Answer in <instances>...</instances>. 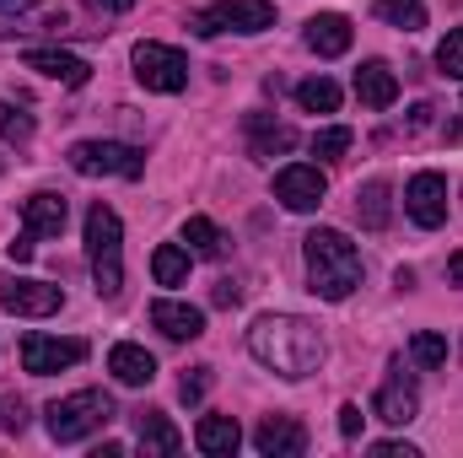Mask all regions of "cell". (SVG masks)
Returning a JSON list of instances; mask_svg holds the SVG:
<instances>
[{"instance_id":"obj_14","label":"cell","mask_w":463,"mask_h":458,"mask_svg":"<svg viewBox=\"0 0 463 458\" xmlns=\"http://www.w3.org/2000/svg\"><path fill=\"white\" fill-rule=\"evenodd\" d=\"M253 448L264 458H302L307 453V432H302L297 415H264L253 426Z\"/></svg>"},{"instance_id":"obj_7","label":"cell","mask_w":463,"mask_h":458,"mask_svg":"<svg viewBox=\"0 0 463 458\" xmlns=\"http://www.w3.org/2000/svg\"><path fill=\"white\" fill-rule=\"evenodd\" d=\"M189 27L200 38H216V33H264V27H275V5L269 0H216L211 11L189 16Z\"/></svg>"},{"instance_id":"obj_32","label":"cell","mask_w":463,"mask_h":458,"mask_svg":"<svg viewBox=\"0 0 463 458\" xmlns=\"http://www.w3.org/2000/svg\"><path fill=\"white\" fill-rule=\"evenodd\" d=\"M437 65H442V76H448V81H463V27H453V33L442 38Z\"/></svg>"},{"instance_id":"obj_23","label":"cell","mask_w":463,"mask_h":458,"mask_svg":"<svg viewBox=\"0 0 463 458\" xmlns=\"http://www.w3.org/2000/svg\"><path fill=\"white\" fill-rule=\"evenodd\" d=\"M237 443H242V426H237L232 415H205V421L194 426V448L211 453V458H232Z\"/></svg>"},{"instance_id":"obj_40","label":"cell","mask_w":463,"mask_h":458,"mask_svg":"<svg viewBox=\"0 0 463 458\" xmlns=\"http://www.w3.org/2000/svg\"><path fill=\"white\" fill-rule=\"evenodd\" d=\"M103 5H109V11H129V5H135V0H103Z\"/></svg>"},{"instance_id":"obj_36","label":"cell","mask_w":463,"mask_h":458,"mask_svg":"<svg viewBox=\"0 0 463 458\" xmlns=\"http://www.w3.org/2000/svg\"><path fill=\"white\" fill-rule=\"evenodd\" d=\"M5 253H11L16 264H27V259H33V232H22V237H11V243H5Z\"/></svg>"},{"instance_id":"obj_18","label":"cell","mask_w":463,"mask_h":458,"mask_svg":"<svg viewBox=\"0 0 463 458\" xmlns=\"http://www.w3.org/2000/svg\"><path fill=\"white\" fill-rule=\"evenodd\" d=\"M350 38H355V27H350V16H340V11H318L307 22V49L324 54V60H340L350 49Z\"/></svg>"},{"instance_id":"obj_10","label":"cell","mask_w":463,"mask_h":458,"mask_svg":"<svg viewBox=\"0 0 463 458\" xmlns=\"http://www.w3.org/2000/svg\"><path fill=\"white\" fill-rule=\"evenodd\" d=\"M324 195H329V178H324V167H313V162H291V167L275 173V200H280L286 211H318Z\"/></svg>"},{"instance_id":"obj_20","label":"cell","mask_w":463,"mask_h":458,"mask_svg":"<svg viewBox=\"0 0 463 458\" xmlns=\"http://www.w3.org/2000/svg\"><path fill=\"white\" fill-rule=\"evenodd\" d=\"M109 372H114L124 388H146V383L156 377V356L140 350V345H129V340H118L114 350H109Z\"/></svg>"},{"instance_id":"obj_31","label":"cell","mask_w":463,"mask_h":458,"mask_svg":"<svg viewBox=\"0 0 463 458\" xmlns=\"http://www.w3.org/2000/svg\"><path fill=\"white\" fill-rule=\"evenodd\" d=\"M410 356H415L420 367H448V340L431 335V329H420V335L410 340Z\"/></svg>"},{"instance_id":"obj_29","label":"cell","mask_w":463,"mask_h":458,"mask_svg":"<svg viewBox=\"0 0 463 458\" xmlns=\"http://www.w3.org/2000/svg\"><path fill=\"white\" fill-rule=\"evenodd\" d=\"M0 140H11V146H27L33 140V114H22L5 98H0Z\"/></svg>"},{"instance_id":"obj_27","label":"cell","mask_w":463,"mask_h":458,"mask_svg":"<svg viewBox=\"0 0 463 458\" xmlns=\"http://www.w3.org/2000/svg\"><path fill=\"white\" fill-rule=\"evenodd\" d=\"M388 27H404V33H420L426 27V0H377L372 5Z\"/></svg>"},{"instance_id":"obj_8","label":"cell","mask_w":463,"mask_h":458,"mask_svg":"<svg viewBox=\"0 0 463 458\" xmlns=\"http://www.w3.org/2000/svg\"><path fill=\"white\" fill-rule=\"evenodd\" d=\"M135 81L146 92H184L189 87V60L167 43H135Z\"/></svg>"},{"instance_id":"obj_41","label":"cell","mask_w":463,"mask_h":458,"mask_svg":"<svg viewBox=\"0 0 463 458\" xmlns=\"http://www.w3.org/2000/svg\"><path fill=\"white\" fill-rule=\"evenodd\" d=\"M0 173H5V157H0Z\"/></svg>"},{"instance_id":"obj_26","label":"cell","mask_w":463,"mask_h":458,"mask_svg":"<svg viewBox=\"0 0 463 458\" xmlns=\"http://www.w3.org/2000/svg\"><path fill=\"white\" fill-rule=\"evenodd\" d=\"M151 275H156V286H184V281H189V248L162 243V248L151 253Z\"/></svg>"},{"instance_id":"obj_12","label":"cell","mask_w":463,"mask_h":458,"mask_svg":"<svg viewBox=\"0 0 463 458\" xmlns=\"http://www.w3.org/2000/svg\"><path fill=\"white\" fill-rule=\"evenodd\" d=\"M0 308L16 313V319H49L65 308V291L49 286V281H5L0 286Z\"/></svg>"},{"instance_id":"obj_33","label":"cell","mask_w":463,"mask_h":458,"mask_svg":"<svg viewBox=\"0 0 463 458\" xmlns=\"http://www.w3.org/2000/svg\"><path fill=\"white\" fill-rule=\"evenodd\" d=\"M211 383H216V377H211V367H194V372H184V383H178V399H184V405H200V399L211 394Z\"/></svg>"},{"instance_id":"obj_15","label":"cell","mask_w":463,"mask_h":458,"mask_svg":"<svg viewBox=\"0 0 463 458\" xmlns=\"http://www.w3.org/2000/svg\"><path fill=\"white\" fill-rule=\"evenodd\" d=\"M151 324H156L167 340H200V335H205V313H200L194 302H173V297L151 302Z\"/></svg>"},{"instance_id":"obj_21","label":"cell","mask_w":463,"mask_h":458,"mask_svg":"<svg viewBox=\"0 0 463 458\" xmlns=\"http://www.w3.org/2000/svg\"><path fill=\"white\" fill-rule=\"evenodd\" d=\"M135 443L146 453H178L184 448V432L162 415V410H135Z\"/></svg>"},{"instance_id":"obj_38","label":"cell","mask_w":463,"mask_h":458,"mask_svg":"<svg viewBox=\"0 0 463 458\" xmlns=\"http://www.w3.org/2000/svg\"><path fill=\"white\" fill-rule=\"evenodd\" d=\"M211 297H216V308H232V302H237V297H242V291H237V286H232V281H216V291H211Z\"/></svg>"},{"instance_id":"obj_3","label":"cell","mask_w":463,"mask_h":458,"mask_svg":"<svg viewBox=\"0 0 463 458\" xmlns=\"http://www.w3.org/2000/svg\"><path fill=\"white\" fill-rule=\"evenodd\" d=\"M16 33H65V38H103L109 27L81 0H38L33 11H0V38Z\"/></svg>"},{"instance_id":"obj_19","label":"cell","mask_w":463,"mask_h":458,"mask_svg":"<svg viewBox=\"0 0 463 458\" xmlns=\"http://www.w3.org/2000/svg\"><path fill=\"white\" fill-rule=\"evenodd\" d=\"M355 98H361L366 109H377V114H383V109H393V103H399V76H393L383 60H366V65L355 71Z\"/></svg>"},{"instance_id":"obj_25","label":"cell","mask_w":463,"mask_h":458,"mask_svg":"<svg viewBox=\"0 0 463 458\" xmlns=\"http://www.w3.org/2000/svg\"><path fill=\"white\" fill-rule=\"evenodd\" d=\"M184 243H189L194 259H222V253H227V237H222V227H216L211 216H189V222H184Z\"/></svg>"},{"instance_id":"obj_16","label":"cell","mask_w":463,"mask_h":458,"mask_svg":"<svg viewBox=\"0 0 463 458\" xmlns=\"http://www.w3.org/2000/svg\"><path fill=\"white\" fill-rule=\"evenodd\" d=\"M65 216H71V205H65V195H54V189H38V195L22 200V222H27L33 237H60V232H65Z\"/></svg>"},{"instance_id":"obj_22","label":"cell","mask_w":463,"mask_h":458,"mask_svg":"<svg viewBox=\"0 0 463 458\" xmlns=\"http://www.w3.org/2000/svg\"><path fill=\"white\" fill-rule=\"evenodd\" d=\"M248 146H253V157H286L297 146V129L269 114H248Z\"/></svg>"},{"instance_id":"obj_5","label":"cell","mask_w":463,"mask_h":458,"mask_svg":"<svg viewBox=\"0 0 463 458\" xmlns=\"http://www.w3.org/2000/svg\"><path fill=\"white\" fill-rule=\"evenodd\" d=\"M114 415H118V410H114V394H103V388L65 394V399H54V405L43 410V421H49V437H54V443H81V437L103 432Z\"/></svg>"},{"instance_id":"obj_11","label":"cell","mask_w":463,"mask_h":458,"mask_svg":"<svg viewBox=\"0 0 463 458\" xmlns=\"http://www.w3.org/2000/svg\"><path fill=\"white\" fill-rule=\"evenodd\" d=\"M404 211H410V222L415 227H442L448 222V178L442 173H415L410 184H404Z\"/></svg>"},{"instance_id":"obj_34","label":"cell","mask_w":463,"mask_h":458,"mask_svg":"<svg viewBox=\"0 0 463 458\" xmlns=\"http://www.w3.org/2000/svg\"><path fill=\"white\" fill-rule=\"evenodd\" d=\"M0 426H5V432H22V426H27V405H22L16 394L0 405Z\"/></svg>"},{"instance_id":"obj_6","label":"cell","mask_w":463,"mask_h":458,"mask_svg":"<svg viewBox=\"0 0 463 458\" xmlns=\"http://www.w3.org/2000/svg\"><path fill=\"white\" fill-rule=\"evenodd\" d=\"M71 167L81 178H140L146 157L124 140H76L71 146Z\"/></svg>"},{"instance_id":"obj_9","label":"cell","mask_w":463,"mask_h":458,"mask_svg":"<svg viewBox=\"0 0 463 458\" xmlns=\"http://www.w3.org/2000/svg\"><path fill=\"white\" fill-rule=\"evenodd\" d=\"M372 415L388 421V426H410V421L420 415V388H415V377L404 372V361H388V377H383V388H377V399H372Z\"/></svg>"},{"instance_id":"obj_1","label":"cell","mask_w":463,"mask_h":458,"mask_svg":"<svg viewBox=\"0 0 463 458\" xmlns=\"http://www.w3.org/2000/svg\"><path fill=\"white\" fill-rule=\"evenodd\" d=\"M248 350H253V361H264L269 372H280L291 383L313 377L324 367V335L307 319H297V313H264V319H253Z\"/></svg>"},{"instance_id":"obj_13","label":"cell","mask_w":463,"mask_h":458,"mask_svg":"<svg viewBox=\"0 0 463 458\" xmlns=\"http://www.w3.org/2000/svg\"><path fill=\"white\" fill-rule=\"evenodd\" d=\"M87 356V340H54V335H22V367L33 372V377H49V372H60V367H76Z\"/></svg>"},{"instance_id":"obj_30","label":"cell","mask_w":463,"mask_h":458,"mask_svg":"<svg viewBox=\"0 0 463 458\" xmlns=\"http://www.w3.org/2000/svg\"><path fill=\"white\" fill-rule=\"evenodd\" d=\"M350 140H355V135H350L345 124H329V129H318V135H313V157L335 162V157H345V151H350Z\"/></svg>"},{"instance_id":"obj_17","label":"cell","mask_w":463,"mask_h":458,"mask_svg":"<svg viewBox=\"0 0 463 458\" xmlns=\"http://www.w3.org/2000/svg\"><path fill=\"white\" fill-rule=\"evenodd\" d=\"M27 71L49 76L60 87H87V76H92V65L76 60V54H65V49H27Z\"/></svg>"},{"instance_id":"obj_24","label":"cell","mask_w":463,"mask_h":458,"mask_svg":"<svg viewBox=\"0 0 463 458\" xmlns=\"http://www.w3.org/2000/svg\"><path fill=\"white\" fill-rule=\"evenodd\" d=\"M355 216H361L366 232H383L393 222V205H388V184H383V178H372V184L355 189Z\"/></svg>"},{"instance_id":"obj_39","label":"cell","mask_w":463,"mask_h":458,"mask_svg":"<svg viewBox=\"0 0 463 458\" xmlns=\"http://www.w3.org/2000/svg\"><path fill=\"white\" fill-rule=\"evenodd\" d=\"M448 286H463V253L448 259Z\"/></svg>"},{"instance_id":"obj_28","label":"cell","mask_w":463,"mask_h":458,"mask_svg":"<svg viewBox=\"0 0 463 458\" xmlns=\"http://www.w3.org/2000/svg\"><path fill=\"white\" fill-rule=\"evenodd\" d=\"M297 103H302L307 114H335V109H340V87H335L329 76H313V81L297 87Z\"/></svg>"},{"instance_id":"obj_35","label":"cell","mask_w":463,"mask_h":458,"mask_svg":"<svg viewBox=\"0 0 463 458\" xmlns=\"http://www.w3.org/2000/svg\"><path fill=\"white\" fill-rule=\"evenodd\" d=\"M361 405H340V437H361Z\"/></svg>"},{"instance_id":"obj_4","label":"cell","mask_w":463,"mask_h":458,"mask_svg":"<svg viewBox=\"0 0 463 458\" xmlns=\"http://www.w3.org/2000/svg\"><path fill=\"white\" fill-rule=\"evenodd\" d=\"M87 264H92L98 297H118L124 291V222L103 200L87 211Z\"/></svg>"},{"instance_id":"obj_2","label":"cell","mask_w":463,"mask_h":458,"mask_svg":"<svg viewBox=\"0 0 463 458\" xmlns=\"http://www.w3.org/2000/svg\"><path fill=\"white\" fill-rule=\"evenodd\" d=\"M302 253H307V281L324 302H345L350 291L361 286V253L345 232L335 227H313L302 237Z\"/></svg>"},{"instance_id":"obj_42","label":"cell","mask_w":463,"mask_h":458,"mask_svg":"<svg viewBox=\"0 0 463 458\" xmlns=\"http://www.w3.org/2000/svg\"><path fill=\"white\" fill-rule=\"evenodd\" d=\"M5 5H16V0H5Z\"/></svg>"},{"instance_id":"obj_37","label":"cell","mask_w":463,"mask_h":458,"mask_svg":"<svg viewBox=\"0 0 463 458\" xmlns=\"http://www.w3.org/2000/svg\"><path fill=\"white\" fill-rule=\"evenodd\" d=\"M372 453L377 458H415V448L410 443H372Z\"/></svg>"}]
</instances>
